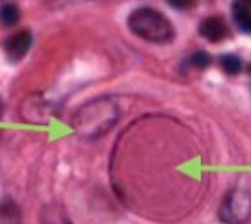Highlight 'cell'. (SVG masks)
<instances>
[{
    "label": "cell",
    "instance_id": "cell-4",
    "mask_svg": "<svg viewBox=\"0 0 251 224\" xmlns=\"http://www.w3.org/2000/svg\"><path fill=\"white\" fill-rule=\"evenodd\" d=\"M199 34L212 43H219L228 36V27L219 16H208L199 24Z\"/></svg>",
    "mask_w": 251,
    "mask_h": 224
},
{
    "label": "cell",
    "instance_id": "cell-7",
    "mask_svg": "<svg viewBox=\"0 0 251 224\" xmlns=\"http://www.w3.org/2000/svg\"><path fill=\"white\" fill-rule=\"evenodd\" d=\"M20 20V9L15 4H4L0 7V22L4 25H15Z\"/></svg>",
    "mask_w": 251,
    "mask_h": 224
},
{
    "label": "cell",
    "instance_id": "cell-8",
    "mask_svg": "<svg viewBox=\"0 0 251 224\" xmlns=\"http://www.w3.org/2000/svg\"><path fill=\"white\" fill-rule=\"evenodd\" d=\"M190 61H192V65L196 68H206L210 67V61H212V57H210L208 52H204V50H199V52H196L192 57H190Z\"/></svg>",
    "mask_w": 251,
    "mask_h": 224
},
{
    "label": "cell",
    "instance_id": "cell-9",
    "mask_svg": "<svg viewBox=\"0 0 251 224\" xmlns=\"http://www.w3.org/2000/svg\"><path fill=\"white\" fill-rule=\"evenodd\" d=\"M171 5H174V7H192L194 2H176V0H173V2H169Z\"/></svg>",
    "mask_w": 251,
    "mask_h": 224
},
{
    "label": "cell",
    "instance_id": "cell-2",
    "mask_svg": "<svg viewBox=\"0 0 251 224\" xmlns=\"http://www.w3.org/2000/svg\"><path fill=\"white\" fill-rule=\"evenodd\" d=\"M219 215L221 221L228 224H242L251 215V196L246 192H231Z\"/></svg>",
    "mask_w": 251,
    "mask_h": 224
},
{
    "label": "cell",
    "instance_id": "cell-1",
    "mask_svg": "<svg viewBox=\"0 0 251 224\" xmlns=\"http://www.w3.org/2000/svg\"><path fill=\"white\" fill-rule=\"evenodd\" d=\"M127 25L136 36L151 43H169L174 38V27L167 16L152 7H138L129 15Z\"/></svg>",
    "mask_w": 251,
    "mask_h": 224
},
{
    "label": "cell",
    "instance_id": "cell-10",
    "mask_svg": "<svg viewBox=\"0 0 251 224\" xmlns=\"http://www.w3.org/2000/svg\"><path fill=\"white\" fill-rule=\"evenodd\" d=\"M0 115H2V100H0Z\"/></svg>",
    "mask_w": 251,
    "mask_h": 224
},
{
    "label": "cell",
    "instance_id": "cell-6",
    "mask_svg": "<svg viewBox=\"0 0 251 224\" xmlns=\"http://www.w3.org/2000/svg\"><path fill=\"white\" fill-rule=\"evenodd\" d=\"M221 68L225 70L228 75H237L242 70V61L241 57L235 54H225L221 57Z\"/></svg>",
    "mask_w": 251,
    "mask_h": 224
},
{
    "label": "cell",
    "instance_id": "cell-5",
    "mask_svg": "<svg viewBox=\"0 0 251 224\" xmlns=\"http://www.w3.org/2000/svg\"><path fill=\"white\" fill-rule=\"evenodd\" d=\"M231 15H233L237 27L241 31L251 34V2H246V0L235 2L233 7H231Z\"/></svg>",
    "mask_w": 251,
    "mask_h": 224
},
{
    "label": "cell",
    "instance_id": "cell-3",
    "mask_svg": "<svg viewBox=\"0 0 251 224\" xmlns=\"http://www.w3.org/2000/svg\"><path fill=\"white\" fill-rule=\"evenodd\" d=\"M32 45L31 31H20L16 34H11L4 42V52L11 61H20L22 57L29 52Z\"/></svg>",
    "mask_w": 251,
    "mask_h": 224
}]
</instances>
